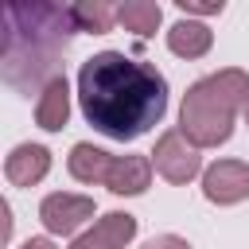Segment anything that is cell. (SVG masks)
I'll list each match as a JSON object with an SVG mask.
<instances>
[{"label": "cell", "mask_w": 249, "mask_h": 249, "mask_svg": "<svg viewBox=\"0 0 249 249\" xmlns=\"http://www.w3.org/2000/svg\"><path fill=\"white\" fill-rule=\"evenodd\" d=\"M78 105L109 140H136L167 113V82L152 62L97 51L78 70Z\"/></svg>", "instance_id": "obj_1"}, {"label": "cell", "mask_w": 249, "mask_h": 249, "mask_svg": "<svg viewBox=\"0 0 249 249\" xmlns=\"http://www.w3.org/2000/svg\"><path fill=\"white\" fill-rule=\"evenodd\" d=\"M4 82L19 93H43L58 78V58L78 35L74 12L66 4H4Z\"/></svg>", "instance_id": "obj_2"}, {"label": "cell", "mask_w": 249, "mask_h": 249, "mask_svg": "<svg viewBox=\"0 0 249 249\" xmlns=\"http://www.w3.org/2000/svg\"><path fill=\"white\" fill-rule=\"evenodd\" d=\"M237 113H249V74L226 66L187 89L179 105V132L195 148H218L230 140Z\"/></svg>", "instance_id": "obj_3"}, {"label": "cell", "mask_w": 249, "mask_h": 249, "mask_svg": "<svg viewBox=\"0 0 249 249\" xmlns=\"http://www.w3.org/2000/svg\"><path fill=\"white\" fill-rule=\"evenodd\" d=\"M202 148H195L179 128H171V132H163L160 140H156V148H152V167L167 179V183H191L198 171H202V156H198Z\"/></svg>", "instance_id": "obj_4"}, {"label": "cell", "mask_w": 249, "mask_h": 249, "mask_svg": "<svg viewBox=\"0 0 249 249\" xmlns=\"http://www.w3.org/2000/svg\"><path fill=\"white\" fill-rule=\"evenodd\" d=\"M89 218H93V198H86V195L54 191L39 202V222L47 226V233H58V237L78 233Z\"/></svg>", "instance_id": "obj_5"}, {"label": "cell", "mask_w": 249, "mask_h": 249, "mask_svg": "<svg viewBox=\"0 0 249 249\" xmlns=\"http://www.w3.org/2000/svg\"><path fill=\"white\" fill-rule=\"evenodd\" d=\"M202 195L206 202L218 206H233L241 198H249V163L245 160H218L202 171Z\"/></svg>", "instance_id": "obj_6"}, {"label": "cell", "mask_w": 249, "mask_h": 249, "mask_svg": "<svg viewBox=\"0 0 249 249\" xmlns=\"http://www.w3.org/2000/svg\"><path fill=\"white\" fill-rule=\"evenodd\" d=\"M51 171V152L43 144H16L4 160V175L12 187H35Z\"/></svg>", "instance_id": "obj_7"}, {"label": "cell", "mask_w": 249, "mask_h": 249, "mask_svg": "<svg viewBox=\"0 0 249 249\" xmlns=\"http://www.w3.org/2000/svg\"><path fill=\"white\" fill-rule=\"evenodd\" d=\"M152 183V156H113L105 187L113 195H144Z\"/></svg>", "instance_id": "obj_8"}, {"label": "cell", "mask_w": 249, "mask_h": 249, "mask_svg": "<svg viewBox=\"0 0 249 249\" xmlns=\"http://www.w3.org/2000/svg\"><path fill=\"white\" fill-rule=\"evenodd\" d=\"M35 121L47 132L66 128V121H70V86H66V74H58V78H51L43 86V93L35 97Z\"/></svg>", "instance_id": "obj_9"}, {"label": "cell", "mask_w": 249, "mask_h": 249, "mask_svg": "<svg viewBox=\"0 0 249 249\" xmlns=\"http://www.w3.org/2000/svg\"><path fill=\"white\" fill-rule=\"evenodd\" d=\"M214 47V31L202 23V19H175L167 27V51L179 54V58H202L206 51Z\"/></svg>", "instance_id": "obj_10"}, {"label": "cell", "mask_w": 249, "mask_h": 249, "mask_svg": "<svg viewBox=\"0 0 249 249\" xmlns=\"http://www.w3.org/2000/svg\"><path fill=\"white\" fill-rule=\"evenodd\" d=\"M66 163H70V175H74L78 183H105V175H109V167H113V152L82 140V144L70 148V160H66Z\"/></svg>", "instance_id": "obj_11"}, {"label": "cell", "mask_w": 249, "mask_h": 249, "mask_svg": "<svg viewBox=\"0 0 249 249\" xmlns=\"http://www.w3.org/2000/svg\"><path fill=\"white\" fill-rule=\"evenodd\" d=\"M117 23L124 27V31H132V35H156L160 31V23H163V8L156 4V0H124V4H117Z\"/></svg>", "instance_id": "obj_12"}, {"label": "cell", "mask_w": 249, "mask_h": 249, "mask_svg": "<svg viewBox=\"0 0 249 249\" xmlns=\"http://www.w3.org/2000/svg\"><path fill=\"white\" fill-rule=\"evenodd\" d=\"M86 237H93V241L105 245V249H124V245L136 237V218L124 214V210L101 214V218L93 222V230H86Z\"/></svg>", "instance_id": "obj_13"}, {"label": "cell", "mask_w": 249, "mask_h": 249, "mask_svg": "<svg viewBox=\"0 0 249 249\" xmlns=\"http://www.w3.org/2000/svg\"><path fill=\"white\" fill-rule=\"evenodd\" d=\"M70 12L78 31H89V35H105L117 23V4H105V0H82V4H70Z\"/></svg>", "instance_id": "obj_14"}, {"label": "cell", "mask_w": 249, "mask_h": 249, "mask_svg": "<svg viewBox=\"0 0 249 249\" xmlns=\"http://www.w3.org/2000/svg\"><path fill=\"white\" fill-rule=\"evenodd\" d=\"M175 8L191 19V16H222V8H226V4H222V0H179Z\"/></svg>", "instance_id": "obj_15"}, {"label": "cell", "mask_w": 249, "mask_h": 249, "mask_svg": "<svg viewBox=\"0 0 249 249\" xmlns=\"http://www.w3.org/2000/svg\"><path fill=\"white\" fill-rule=\"evenodd\" d=\"M140 249H191V241H183L179 233H160V237H148Z\"/></svg>", "instance_id": "obj_16"}, {"label": "cell", "mask_w": 249, "mask_h": 249, "mask_svg": "<svg viewBox=\"0 0 249 249\" xmlns=\"http://www.w3.org/2000/svg\"><path fill=\"white\" fill-rule=\"evenodd\" d=\"M19 249H58V245H54L51 237H27V241H23Z\"/></svg>", "instance_id": "obj_17"}, {"label": "cell", "mask_w": 249, "mask_h": 249, "mask_svg": "<svg viewBox=\"0 0 249 249\" xmlns=\"http://www.w3.org/2000/svg\"><path fill=\"white\" fill-rule=\"evenodd\" d=\"M70 249H105V245H97V241H93V237H86V233H78V237H74V245H70Z\"/></svg>", "instance_id": "obj_18"}, {"label": "cell", "mask_w": 249, "mask_h": 249, "mask_svg": "<svg viewBox=\"0 0 249 249\" xmlns=\"http://www.w3.org/2000/svg\"><path fill=\"white\" fill-rule=\"evenodd\" d=\"M245 121H249V113H245Z\"/></svg>", "instance_id": "obj_19"}]
</instances>
